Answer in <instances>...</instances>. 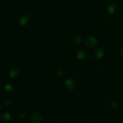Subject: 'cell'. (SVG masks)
<instances>
[{"label":"cell","mask_w":123,"mask_h":123,"mask_svg":"<svg viewBox=\"0 0 123 123\" xmlns=\"http://www.w3.org/2000/svg\"><path fill=\"white\" fill-rule=\"evenodd\" d=\"M109 106L113 109H117L118 107V103L115 100H111L109 101Z\"/></svg>","instance_id":"cell-12"},{"label":"cell","mask_w":123,"mask_h":123,"mask_svg":"<svg viewBox=\"0 0 123 123\" xmlns=\"http://www.w3.org/2000/svg\"><path fill=\"white\" fill-rule=\"evenodd\" d=\"M4 105L6 106H8L10 105L11 104V100L10 98H5L4 100Z\"/></svg>","instance_id":"cell-15"},{"label":"cell","mask_w":123,"mask_h":123,"mask_svg":"<svg viewBox=\"0 0 123 123\" xmlns=\"http://www.w3.org/2000/svg\"><path fill=\"white\" fill-rule=\"evenodd\" d=\"M85 44L88 48H94L97 44V40L93 36H88L85 40Z\"/></svg>","instance_id":"cell-2"},{"label":"cell","mask_w":123,"mask_h":123,"mask_svg":"<svg viewBox=\"0 0 123 123\" xmlns=\"http://www.w3.org/2000/svg\"><path fill=\"white\" fill-rule=\"evenodd\" d=\"M121 67H122V69L123 70V61L122 63H121Z\"/></svg>","instance_id":"cell-17"},{"label":"cell","mask_w":123,"mask_h":123,"mask_svg":"<svg viewBox=\"0 0 123 123\" xmlns=\"http://www.w3.org/2000/svg\"><path fill=\"white\" fill-rule=\"evenodd\" d=\"M120 55H121V56L123 57V48H121V49L120 50Z\"/></svg>","instance_id":"cell-16"},{"label":"cell","mask_w":123,"mask_h":123,"mask_svg":"<svg viewBox=\"0 0 123 123\" xmlns=\"http://www.w3.org/2000/svg\"><path fill=\"white\" fill-rule=\"evenodd\" d=\"M55 74L57 76L62 77L64 76V70L61 68H57L55 69Z\"/></svg>","instance_id":"cell-14"},{"label":"cell","mask_w":123,"mask_h":123,"mask_svg":"<svg viewBox=\"0 0 123 123\" xmlns=\"http://www.w3.org/2000/svg\"><path fill=\"white\" fill-rule=\"evenodd\" d=\"M4 90L5 92L7 94H13L15 92L16 88L14 85L8 83V84H6L4 85Z\"/></svg>","instance_id":"cell-5"},{"label":"cell","mask_w":123,"mask_h":123,"mask_svg":"<svg viewBox=\"0 0 123 123\" xmlns=\"http://www.w3.org/2000/svg\"><path fill=\"white\" fill-rule=\"evenodd\" d=\"M19 70L16 66H13L9 70V76L12 78H15L18 76Z\"/></svg>","instance_id":"cell-9"},{"label":"cell","mask_w":123,"mask_h":123,"mask_svg":"<svg viewBox=\"0 0 123 123\" xmlns=\"http://www.w3.org/2000/svg\"><path fill=\"white\" fill-rule=\"evenodd\" d=\"M93 55L95 58L100 60L103 58V55H104V52H103V49L101 48H97L94 52Z\"/></svg>","instance_id":"cell-8"},{"label":"cell","mask_w":123,"mask_h":123,"mask_svg":"<svg viewBox=\"0 0 123 123\" xmlns=\"http://www.w3.org/2000/svg\"><path fill=\"white\" fill-rule=\"evenodd\" d=\"M30 16L28 14H25L20 18V20H19V24L21 25H26L30 22Z\"/></svg>","instance_id":"cell-10"},{"label":"cell","mask_w":123,"mask_h":123,"mask_svg":"<svg viewBox=\"0 0 123 123\" xmlns=\"http://www.w3.org/2000/svg\"><path fill=\"white\" fill-rule=\"evenodd\" d=\"M11 118H12L11 114L8 112L4 111L3 112H2V114H1V120L3 122H9L11 120Z\"/></svg>","instance_id":"cell-7"},{"label":"cell","mask_w":123,"mask_h":123,"mask_svg":"<svg viewBox=\"0 0 123 123\" xmlns=\"http://www.w3.org/2000/svg\"><path fill=\"white\" fill-rule=\"evenodd\" d=\"M43 115L38 112H33L30 115V120L31 123H40L43 121Z\"/></svg>","instance_id":"cell-1"},{"label":"cell","mask_w":123,"mask_h":123,"mask_svg":"<svg viewBox=\"0 0 123 123\" xmlns=\"http://www.w3.org/2000/svg\"><path fill=\"white\" fill-rule=\"evenodd\" d=\"M87 52L84 49H81L78 51L76 54V57L78 60H84L87 57Z\"/></svg>","instance_id":"cell-6"},{"label":"cell","mask_w":123,"mask_h":123,"mask_svg":"<svg viewBox=\"0 0 123 123\" xmlns=\"http://www.w3.org/2000/svg\"><path fill=\"white\" fill-rule=\"evenodd\" d=\"M118 7V6L117 4L115 2H112L109 4L108 8H107V10H108V12L109 14H112L117 11Z\"/></svg>","instance_id":"cell-4"},{"label":"cell","mask_w":123,"mask_h":123,"mask_svg":"<svg viewBox=\"0 0 123 123\" xmlns=\"http://www.w3.org/2000/svg\"><path fill=\"white\" fill-rule=\"evenodd\" d=\"M1 104H0V111H1Z\"/></svg>","instance_id":"cell-18"},{"label":"cell","mask_w":123,"mask_h":123,"mask_svg":"<svg viewBox=\"0 0 123 123\" xmlns=\"http://www.w3.org/2000/svg\"><path fill=\"white\" fill-rule=\"evenodd\" d=\"M65 86L69 91H73L76 87V82L72 78H68L65 80Z\"/></svg>","instance_id":"cell-3"},{"label":"cell","mask_w":123,"mask_h":123,"mask_svg":"<svg viewBox=\"0 0 123 123\" xmlns=\"http://www.w3.org/2000/svg\"><path fill=\"white\" fill-rule=\"evenodd\" d=\"M82 43V38L78 36L73 38V41H72V44L74 46H78L80 44Z\"/></svg>","instance_id":"cell-11"},{"label":"cell","mask_w":123,"mask_h":123,"mask_svg":"<svg viewBox=\"0 0 123 123\" xmlns=\"http://www.w3.org/2000/svg\"><path fill=\"white\" fill-rule=\"evenodd\" d=\"M26 118V115L25 113H20L18 115V120L20 122H24Z\"/></svg>","instance_id":"cell-13"},{"label":"cell","mask_w":123,"mask_h":123,"mask_svg":"<svg viewBox=\"0 0 123 123\" xmlns=\"http://www.w3.org/2000/svg\"><path fill=\"white\" fill-rule=\"evenodd\" d=\"M0 86H1V83H0Z\"/></svg>","instance_id":"cell-19"}]
</instances>
